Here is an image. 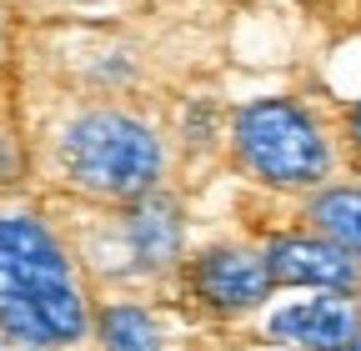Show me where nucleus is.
<instances>
[{
  "label": "nucleus",
  "instance_id": "6",
  "mask_svg": "<svg viewBox=\"0 0 361 351\" xmlns=\"http://www.w3.org/2000/svg\"><path fill=\"white\" fill-rule=\"evenodd\" d=\"M356 331H361V312L346 296H306V301L271 312V321H266L271 341H286L301 351H346L356 341Z\"/></svg>",
  "mask_w": 361,
  "mask_h": 351
},
{
  "label": "nucleus",
  "instance_id": "11",
  "mask_svg": "<svg viewBox=\"0 0 361 351\" xmlns=\"http://www.w3.org/2000/svg\"><path fill=\"white\" fill-rule=\"evenodd\" d=\"M346 351H361V331H356V341H351V346H346Z\"/></svg>",
  "mask_w": 361,
  "mask_h": 351
},
{
  "label": "nucleus",
  "instance_id": "10",
  "mask_svg": "<svg viewBox=\"0 0 361 351\" xmlns=\"http://www.w3.org/2000/svg\"><path fill=\"white\" fill-rule=\"evenodd\" d=\"M351 146L361 151V106H351Z\"/></svg>",
  "mask_w": 361,
  "mask_h": 351
},
{
  "label": "nucleus",
  "instance_id": "8",
  "mask_svg": "<svg viewBox=\"0 0 361 351\" xmlns=\"http://www.w3.org/2000/svg\"><path fill=\"white\" fill-rule=\"evenodd\" d=\"M311 221L322 226V236H331V241H341L346 251L361 256V191L356 186L322 191L311 201Z\"/></svg>",
  "mask_w": 361,
  "mask_h": 351
},
{
  "label": "nucleus",
  "instance_id": "7",
  "mask_svg": "<svg viewBox=\"0 0 361 351\" xmlns=\"http://www.w3.org/2000/svg\"><path fill=\"white\" fill-rule=\"evenodd\" d=\"M130 246L141 256V266H166L180 246V221L176 206L166 196H146L141 206L130 211Z\"/></svg>",
  "mask_w": 361,
  "mask_h": 351
},
{
  "label": "nucleus",
  "instance_id": "2",
  "mask_svg": "<svg viewBox=\"0 0 361 351\" xmlns=\"http://www.w3.org/2000/svg\"><path fill=\"white\" fill-rule=\"evenodd\" d=\"M61 161L75 186L96 191V196H116V201L146 196L151 181L161 176L156 136L141 121L116 116V111H90V116L71 121L61 136Z\"/></svg>",
  "mask_w": 361,
  "mask_h": 351
},
{
  "label": "nucleus",
  "instance_id": "1",
  "mask_svg": "<svg viewBox=\"0 0 361 351\" xmlns=\"http://www.w3.org/2000/svg\"><path fill=\"white\" fill-rule=\"evenodd\" d=\"M0 331L30 351L85 336V301L71 261L35 216H0Z\"/></svg>",
  "mask_w": 361,
  "mask_h": 351
},
{
  "label": "nucleus",
  "instance_id": "3",
  "mask_svg": "<svg viewBox=\"0 0 361 351\" xmlns=\"http://www.w3.org/2000/svg\"><path fill=\"white\" fill-rule=\"evenodd\" d=\"M241 161L271 186H316L331 166L326 136L316 116L291 101H256L236 116Z\"/></svg>",
  "mask_w": 361,
  "mask_h": 351
},
{
  "label": "nucleus",
  "instance_id": "4",
  "mask_svg": "<svg viewBox=\"0 0 361 351\" xmlns=\"http://www.w3.org/2000/svg\"><path fill=\"white\" fill-rule=\"evenodd\" d=\"M266 266L276 286H322L336 296L361 291V256L331 236H276L266 246Z\"/></svg>",
  "mask_w": 361,
  "mask_h": 351
},
{
  "label": "nucleus",
  "instance_id": "9",
  "mask_svg": "<svg viewBox=\"0 0 361 351\" xmlns=\"http://www.w3.org/2000/svg\"><path fill=\"white\" fill-rule=\"evenodd\" d=\"M101 346L106 351H161V326L146 312H135V306H106Z\"/></svg>",
  "mask_w": 361,
  "mask_h": 351
},
{
  "label": "nucleus",
  "instance_id": "5",
  "mask_svg": "<svg viewBox=\"0 0 361 351\" xmlns=\"http://www.w3.org/2000/svg\"><path fill=\"white\" fill-rule=\"evenodd\" d=\"M191 286H196V296L211 306V312H251V306L266 301V291L276 281H271L266 256H251V251H236V246H216V251L196 256Z\"/></svg>",
  "mask_w": 361,
  "mask_h": 351
}]
</instances>
